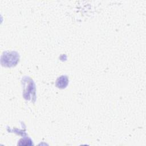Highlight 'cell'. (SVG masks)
Segmentation results:
<instances>
[{
	"label": "cell",
	"instance_id": "cell-3",
	"mask_svg": "<svg viewBox=\"0 0 146 146\" xmlns=\"http://www.w3.org/2000/svg\"><path fill=\"white\" fill-rule=\"evenodd\" d=\"M33 144L31 143V140L30 139H22L19 141V143L18 145H30Z\"/></svg>",
	"mask_w": 146,
	"mask_h": 146
},
{
	"label": "cell",
	"instance_id": "cell-1",
	"mask_svg": "<svg viewBox=\"0 0 146 146\" xmlns=\"http://www.w3.org/2000/svg\"><path fill=\"white\" fill-rule=\"evenodd\" d=\"M19 61V55L15 51H6L1 56V64L3 66L11 67L14 66Z\"/></svg>",
	"mask_w": 146,
	"mask_h": 146
},
{
	"label": "cell",
	"instance_id": "cell-2",
	"mask_svg": "<svg viewBox=\"0 0 146 146\" xmlns=\"http://www.w3.org/2000/svg\"><path fill=\"white\" fill-rule=\"evenodd\" d=\"M68 82V80L67 76H61L60 77L58 78L56 82V85L58 88H64L67 86Z\"/></svg>",
	"mask_w": 146,
	"mask_h": 146
}]
</instances>
